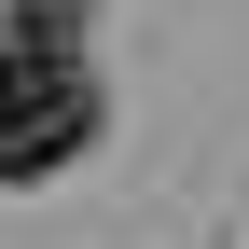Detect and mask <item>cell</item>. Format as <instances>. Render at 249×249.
<instances>
[{
    "label": "cell",
    "mask_w": 249,
    "mask_h": 249,
    "mask_svg": "<svg viewBox=\"0 0 249 249\" xmlns=\"http://www.w3.org/2000/svg\"><path fill=\"white\" fill-rule=\"evenodd\" d=\"M83 139H97V83H83V55L0 42V180H55Z\"/></svg>",
    "instance_id": "6da1fadb"
}]
</instances>
